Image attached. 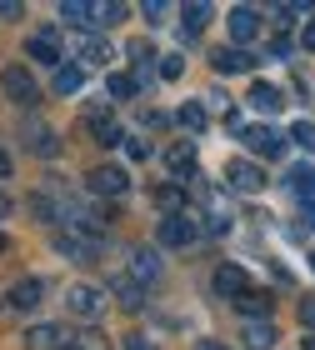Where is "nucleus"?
<instances>
[{"label": "nucleus", "mask_w": 315, "mask_h": 350, "mask_svg": "<svg viewBox=\"0 0 315 350\" xmlns=\"http://www.w3.org/2000/svg\"><path fill=\"white\" fill-rule=\"evenodd\" d=\"M85 190L100 196V200H120L125 190H131V170H125V165H96L85 175Z\"/></svg>", "instance_id": "nucleus-1"}, {"label": "nucleus", "mask_w": 315, "mask_h": 350, "mask_svg": "<svg viewBox=\"0 0 315 350\" xmlns=\"http://www.w3.org/2000/svg\"><path fill=\"white\" fill-rule=\"evenodd\" d=\"M0 85H5V95H10L20 110H36V105H40V85H36V75H30L25 66H10L5 75H0Z\"/></svg>", "instance_id": "nucleus-2"}, {"label": "nucleus", "mask_w": 315, "mask_h": 350, "mask_svg": "<svg viewBox=\"0 0 315 350\" xmlns=\"http://www.w3.org/2000/svg\"><path fill=\"white\" fill-rule=\"evenodd\" d=\"M125 275H131V280L140 285V291H146V285H155V280L165 275L161 250H155V245H135V250H131V270H125Z\"/></svg>", "instance_id": "nucleus-3"}, {"label": "nucleus", "mask_w": 315, "mask_h": 350, "mask_svg": "<svg viewBox=\"0 0 315 350\" xmlns=\"http://www.w3.org/2000/svg\"><path fill=\"white\" fill-rule=\"evenodd\" d=\"M155 241H161L165 250H185V245H195L200 241V226L191 215H165L161 220V230H155Z\"/></svg>", "instance_id": "nucleus-4"}, {"label": "nucleus", "mask_w": 315, "mask_h": 350, "mask_svg": "<svg viewBox=\"0 0 315 350\" xmlns=\"http://www.w3.org/2000/svg\"><path fill=\"white\" fill-rule=\"evenodd\" d=\"M66 310H70V315H81V321H96V315L105 310V291H100V285L75 280L70 291H66Z\"/></svg>", "instance_id": "nucleus-5"}, {"label": "nucleus", "mask_w": 315, "mask_h": 350, "mask_svg": "<svg viewBox=\"0 0 315 350\" xmlns=\"http://www.w3.org/2000/svg\"><path fill=\"white\" fill-rule=\"evenodd\" d=\"M85 125H90V135H96V146H125V131H120V120L115 116H110V110L105 105H90L85 110Z\"/></svg>", "instance_id": "nucleus-6"}, {"label": "nucleus", "mask_w": 315, "mask_h": 350, "mask_svg": "<svg viewBox=\"0 0 315 350\" xmlns=\"http://www.w3.org/2000/svg\"><path fill=\"white\" fill-rule=\"evenodd\" d=\"M55 250L60 256H70V260H90L100 250V235H90V230H66L60 226L55 230Z\"/></svg>", "instance_id": "nucleus-7"}, {"label": "nucleus", "mask_w": 315, "mask_h": 350, "mask_svg": "<svg viewBox=\"0 0 315 350\" xmlns=\"http://www.w3.org/2000/svg\"><path fill=\"white\" fill-rule=\"evenodd\" d=\"M260 30H265V15H260L256 5H235V10H230V40L241 45V51L260 36Z\"/></svg>", "instance_id": "nucleus-8"}, {"label": "nucleus", "mask_w": 315, "mask_h": 350, "mask_svg": "<svg viewBox=\"0 0 315 350\" xmlns=\"http://www.w3.org/2000/svg\"><path fill=\"white\" fill-rule=\"evenodd\" d=\"M25 150L30 155H40V161H51V155H60V135L51 131V125H45V120H25Z\"/></svg>", "instance_id": "nucleus-9"}, {"label": "nucleus", "mask_w": 315, "mask_h": 350, "mask_svg": "<svg viewBox=\"0 0 315 350\" xmlns=\"http://www.w3.org/2000/svg\"><path fill=\"white\" fill-rule=\"evenodd\" d=\"M66 325H55V321H40V325H30L25 330V345L30 350H66Z\"/></svg>", "instance_id": "nucleus-10"}, {"label": "nucleus", "mask_w": 315, "mask_h": 350, "mask_svg": "<svg viewBox=\"0 0 315 350\" xmlns=\"http://www.w3.org/2000/svg\"><path fill=\"white\" fill-rule=\"evenodd\" d=\"M165 170H170V180H191L195 175V146L191 140H176V146L165 150Z\"/></svg>", "instance_id": "nucleus-11"}, {"label": "nucleus", "mask_w": 315, "mask_h": 350, "mask_svg": "<svg viewBox=\"0 0 315 350\" xmlns=\"http://www.w3.org/2000/svg\"><path fill=\"white\" fill-rule=\"evenodd\" d=\"M25 55L55 70V66H60V36H55V30H40V36H30V40H25Z\"/></svg>", "instance_id": "nucleus-12"}, {"label": "nucleus", "mask_w": 315, "mask_h": 350, "mask_svg": "<svg viewBox=\"0 0 315 350\" xmlns=\"http://www.w3.org/2000/svg\"><path fill=\"white\" fill-rule=\"evenodd\" d=\"M225 180H230L235 190H250V196H256V190L265 185V170H260L256 161H230V165H225Z\"/></svg>", "instance_id": "nucleus-13"}, {"label": "nucleus", "mask_w": 315, "mask_h": 350, "mask_svg": "<svg viewBox=\"0 0 315 350\" xmlns=\"http://www.w3.org/2000/svg\"><path fill=\"white\" fill-rule=\"evenodd\" d=\"M230 306L241 310L245 321H265V315H271V306H275V300H271V291H250V285H245V291L235 295Z\"/></svg>", "instance_id": "nucleus-14"}, {"label": "nucleus", "mask_w": 315, "mask_h": 350, "mask_svg": "<svg viewBox=\"0 0 315 350\" xmlns=\"http://www.w3.org/2000/svg\"><path fill=\"white\" fill-rule=\"evenodd\" d=\"M210 66L220 75H241V70L256 66V60H250V51H241V45H220V51H210Z\"/></svg>", "instance_id": "nucleus-15"}, {"label": "nucleus", "mask_w": 315, "mask_h": 350, "mask_svg": "<svg viewBox=\"0 0 315 350\" xmlns=\"http://www.w3.org/2000/svg\"><path fill=\"white\" fill-rule=\"evenodd\" d=\"M245 100H250V110H260V116H275V110L286 105V95H280V85H271V81H256Z\"/></svg>", "instance_id": "nucleus-16"}, {"label": "nucleus", "mask_w": 315, "mask_h": 350, "mask_svg": "<svg viewBox=\"0 0 315 350\" xmlns=\"http://www.w3.org/2000/svg\"><path fill=\"white\" fill-rule=\"evenodd\" d=\"M241 140H245L256 155H280V131H271V125H245Z\"/></svg>", "instance_id": "nucleus-17"}, {"label": "nucleus", "mask_w": 315, "mask_h": 350, "mask_svg": "<svg viewBox=\"0 0 315 350\" xmlns=\"http://www.w3.org/2000/svg\"><path fill=\"white\" fill-rule=\"evenodd\" d=\"M81 85H85V70L75 66V60H60L55 75H51V90H55V95H75Z\"/></svg>", "instance_id": "nucleus-18"}, {"label": "nucleus", "mask_w": 315, "mask_h": 350, "mask_svg": "<svg viewBox=\"0 0 315 350\" xmlns=\"http://www.w3.org/2000/svg\"><path fill=\"white\" fill-rule=\"evenodd\" d=\"M241 345H245V350H275V325H271V321H245Z\"/></svg>", "instance_id": "nucleus-19"}, {"label": "nucleus", "mask_w": 315, "mask_h": 350, "mask_svg": "<svg viewBox=\"0 0 315 350\" xmlns=\"http://www.w3.org/2000/svg\"><path fill=\"white\" fill-rule=\"evenodd\" d=\"M115 306H120L125 315H140V310H146V291H140L131 275H120V280H115Z\"/></svg>", "instance_id": "nucleus-20"}, {"label": "nucleus", "mask_w": 315, "mask_h": 350, "mask_svg": "<svg viewBox=\"0 0 315 350\" xmlns=\"http://www.w3.org/2000/svg\"><path fill=\"white\" fill-rule=\"evenodd\" d=\"M245 285H250V280H245V270H241V265H220V270H215V295L235 300V295L245 291Z\"/></svg>", "instance_id": "nucleus-21"}, {"label": "nucleus", "mask_w": 315, "mask_h": 350, "mask_svg": "<svg viewBox=\"0 0 315 350\" xmlns=\"http://www.w3.org/2000/svg\"><path fill=\"white\" fill-rule=\"evenodd\" d=\"M40 295H45V280L30 275V280H20V285L10 291V310H36V306H40Z\"/></svg>", "instance_id": "nucleus-22"}, {"label": "nucleus", "mask_w": 315, "mask_h": 350, "mask_svg": "<svg viewBox=\"0 0 315 350\" xmlns=\"http://www.w3.org/2000/svg\"><path fill=\"white\" fill-rule=\"evenodd\" d=\"M105 60H110V40H105V36H85V40H81V60H75V66L90 70V66H105Z\"/></svg>", "instance_id": "nucleus-23"}, {"label": "nucleus", "mask_w": 315, "mask_h": 350, "mask_svg": "<svg viewBox=\"0 0 315 350\" xmlns=\"http://www.w3.org/2000/svg\"><path fill=\"white\" fill-rule=\"evenodd\" d=\"M176 120H180L191 135H200V131L210 125V110H206V100H185V105L176 110Z\"/></svg>", "instance_id": "nucleus-24"}, {"label": "nucleus", "mask_w": 315, "mask_h": 350, "mask_svg": "<svg viewBox=\"0 0 315 350\" xmlns=\"http://www.w3.org/2000/svg\"><path fill=\"white\" fill-rule=\"evenodd\" d=\"M180 25L191 30V36H195V30H206L210 25V5H206V0H185V5H180Z\"/></svg>", "instance_id": "nucleus-25"}, {"label": "nucleus", "mask_w": 315, "mask_h": 350, "mask_svg": "<svg viewBox=\"0 0 315 350\" xmlns=\"http://www.w3.org/2000/svg\"><path fill=\"white\" fill-rule=\"evenodd\" d=\"M60 21L66 25H90V0H60Z\"/></svg>", "instance_id": "nucleus-26"}, {"label": "nucleus", "mask_w": 315, "mask_h": 350, "mask_svg": "<svg viewBox=\"0 0 315 350\" xmlns=\"http://www.w3.org/2000/svg\"><path fill=\"white\" fill-rule=\"evenodd\" d=\"M66 350H105V336L96 325H85V330H75V336L66 340Z\"/></svg>", "instance_id": "nucleus-27"}, {"label": "nucleus", "mask_w": 315, "mask_h": 350, "mask_svg": "<svg viewBox=\"0 0 315 350\" xmlns=\"http://www.w3.org/2000/svg\"><path fill=\"white\" fill-rule=\"evenodd\" d=\"M125 15V5H115V0H90V21L96 25H115Z\"/></svg>", "instance_id": "nucleus-28"}, {"label": "nucleus", "mask_w": 315, "mask_h": 350, "mask_svg": "<svg viewBox=\"0 0 315 350\" xmlns=\"http://www.w3.org/2000/svg\"><path fill=\"white\" fill-rule=\"evenodd\" d=\"M310 185H315V170H310V165H290V170H286V190H295V196H305Z\"/></svg>", "instance_id": "nucleus-29"}, {"label": "nucleus", "mask_w": 315, "mask_h": 350, "mask_svg": "<svg viewBox=\"0 0 315 350\" xmlns=\"http://www.w3.org/2000/svg\"><path fill=\"white\" fill-rule=\"evenodd\" d=\"M155 205H161L165 215H180V205H185V196H180V185H161V190H155Z\"/></svg>", "instance_id": "nucleus-30"}, {"label": "nucleus", "mask_w": 315, "mask_h": 350, "mask_svg": "<svg viewBox=\"0 0 315 350\" xmlns=\"http://www.w3.org/2000/svg\"><path fill=\"white\" fill-rule=\"evenodd\" d=\"M105 90L115 95V100H125V95H135V90H140V81H135V75H110Z\"/></svg>", "instance_id": "nucleus-31"}, {"label": "nucleus", "mask_w": 315, "mask_h": 350, "mask_svg": "<svg viewBox=\"0 0 315 350\" xmlns=\"http://www.w3.org/2000/svg\"><path fill=\"white\" fill-rule=\"evenodd\" d=\"M180 75H185V55H176V51L161 55V81H180Z\"/></svg>", "instance_id": "nucleus-32"}, {"label": "nucleus", "mask_w": 315, "mask_h": 350, "mask_svg": "<svg viewBox=\"0 0 315 350\" xmlns=\"http://www.w3.org/2000/svg\"><path fill=\"white\" fill-rule=\"evenodd\" d=\"M290 140H295L301 150H315V125H310V120H295V125H290Z\"/></svg>", "instance_id": "nucleus-33"}, {"label": "nucleus", "mask_w": 315, "mask_h": 350, "mask_svg": "<svg viewBox=\"0 0 315 350\" xmlns=\"http://www.w3.org/2000/svg\"><path fill=\"white\" fill-rule=\"evenodd\" d=\"M140 15H146L150 25H165V15H170V5H165V0H146V5H140Z\"/></svg>", "instance_id": "nucleus-34"}, {"label": "nucleus", "mask_w": 315, "mask_h": 350, "mask_svg": "<svg viewBox=\"0 0 315 350\" xmlns=\"http://www.w3.org/2000/svg\"><path fill=\"white\" fill-rule=\"evenodd\" d=\"M150 55H155V51H150V40H131V60H135V66H146Z\"/></svg>", "instance_id": "nucleus-35"}, {"label": "nucleus", "mask_w": 315, "mask_h": 350, "mask_svg": "<svg viewBox=\"0 0 315 350\" xmlns=\"http://www.w3.org/2000/svg\"><path fill=\"white\" fill-rule=\"evenodd\" d=\"M20 15H25L20 0H0V21H20Z\"/></svg>", "instance_id": "nucleus-36"}, {"label": "nucleus", "mask_w": 315, "mask_h": 350, "mask_svg": "<svg viewBox=\"0 0 315 350\" xmlns=\"http://www.w3.org/2000/svg\"><path fill=\"white\" fill-rule=\"evenodd\" d=\"M125 150H131V161H146V155H150L146 140H125Z\"/></svg>", "instance_id": "nucleus-37"}, {"label": "nucleus", "mask_w": 315, "mask_h": 350, "mask_svg": "<svg viewBox=\"0 0 315 350\" xmlns=\"http://www.w3.org/2000/svg\"><path fill=\"white\" fill-rule=\"evenodd\" d=\"M271 55H275V60H280V55H290V40H286V36H275V40H271Z\"/></svg>", "instance_id": "nucleus-38"}, {"label": "nucleus", "mask_w": 315, "mask_h": 350, "mask_svg": "<svg viewBox=\"0 0 315 350\" xmlns=\"http://www.w3.org/2000/svg\"><path fill=\"white\" fill-rule=\"evenodd\" d=\"M301 321H305V325L315 330V300H301Z\"/></svg>", "instance_id": "nucleus-39"}, {"label": "nucleus", "mask_w": 315, "mask_h": 350, "mask_svg": "<svg viewBox=\"0 0 315 350\" xmlns=\"http://www.w3.org/2000/svg\"><path fill=\"white\" fill-rule=\"evenodd\" d=\"M125 350H155V345H150L146 336H125Z\"/></svg>", "instance_id": "nucleus-40"}, {"label": "nucleus", "mask_w": 315, "mask_h": 350, "mask_svg": "<svg viewBox=\"0 0 315 350\" xmlns=\"http://www.w3.org/2000/svg\"><path fill=\"white\" fill-rule=\"evenodd\" d=\"M301 45H305V51H315V21H310V25L301 30Z\"/></svg>", "instance_id": "nucleus-41"}, {"label": "nucleus", "mask_w": 315, "mask_h": 350, "mask_svg": "<svg viewBox=\"0 0 315 350\" xmlns=\"http://www.w3.org/2000/svg\"><path fill=\"white\" fill-rule=\"evenodd\" d=\"M0 175H10V150L0 146Z\"/></svg>", "instance_id": "nucleus-42"}, {"label": "nucleus", "mask_w": 315, "mask_h": 350, "mask_svg": "<svg viewBox=\"0 0 315 350\" xmlns=\"http://www.w3.org/2000/svg\"><path fill=\"white\" fill-rule=\"evenodd\" d=\"M5 215H10V196L0 190V220H5Z\"/></svg>", "instance_id": "nucleus-43"}, {"label": "nucleus", "mask_w": 315, "mask_h": 350, "mask_svg": "<svg viewBox=\"0 0 315 350\" xmlns=\"http://www.w3.org/2000/svg\"><path fill=\"white\" fill-rule=\"evenodd\" d=\"M195 350H225V345H220V340H200Z\"/></svg>", "instance_id": "nucleus-44"}, {"label": "nucleus", "mask_w": 315, "mask_h": 350, "mask_svg": "<svg viewBox=\"0 0 315 350\" xmlns=\"http://www.w3.org/2000/svg\"><path fill=\"white\" fill-rule=\"evenodd\" d=\"M301 200H305V205H310V211H315V185H310V190H305V196H301Z\"/></svg>", "instance_id": "nucleus-45"}, {"label": "nucleus", "mask_w": 315, "mask_h": 350, "mask_svg": "<svg viewBox=\"0 0 315 350\" xmlns=\"http://www.w3.org/2000/svg\"><path fill=\"white\" fill-rule=\"evenodd\" d=\"M5 250H10V241H5V235H0V256H5Z\"/></svg>", "instance_id": "nucleus-46"}, {"label": "nucleus", "mask_w": 315, "mask_h": 350, "mask_svg": "<svg viewBox=\"0 0 315 350\" xmlns=\"http://www.w3.org/2000/svg\"><path fill=\"white\" fill-rule=\"evenodd\" d=\"M310 270H315V256H310Z\"/></svg>", "instance_id": "nucleus-47"}]
</instances>
